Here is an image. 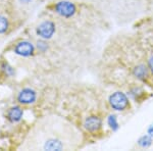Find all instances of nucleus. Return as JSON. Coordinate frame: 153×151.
Wrapping results in <instances>:
<instances>
[{
	"label": "nucleus",
	"instance_id": "nucleus-3",
	"mask_svg": "<svg viewBox=\"0 0 153 151\" xmlns=\"http://www.w3.org/2000/svg\"><path fill=\"white\" fill-rule=\"evenodd\" d=\"M55 31H56L55 24L52 21H49V19L43 21L36 28V34L41 39H44V40H49V39L52 38Z\"/></svg>",
	"mask_w": 153,
	"mask_h": 151
},
{
	"label": "nucleus",
	"instance_id": "nucleus-15",
	"mask_svg": "<svg viewBox=\"0 0 153 151\" xmlns=\"http://www.w3.org/2000/svg\"><path fill=\"white\" fill-rule=\"evenodd\" d=\"M148 68H149L150 73L153 75V54L148 59Z\"/></svg>",
	"mask_w": 153,
	"mask_h": 151
},
{
	"label": "nucleus",
	"instance_id": "nucleus-5",
	"mask_svg": "<svg viewBox=\"0 0 153 151\" xmlns=\"http://www.w3.org/2000/svg\"><path fill=\"white\" fill-rule=\"evenodd\" d=\"M16 100L19 104L23 105L33 104L37 100V93L35 90L31 88H24L19 92L18 96H16Z\"/></svg>",
	"mask_w": 153,
	"mask_h": 151
},
{
	"label": "nucleus",
	"instance_id": "nucleus-16",
	"mask_svg": "<svg viewBox=\"0 0 153 151\" xmlns=\"http://www.w3.org/2000/svg\"><path fill=\"white\" fill-rule=\"evenodd\" d=\"M19 3L22 4V5H29L30 3H32L33 0H18Z\"/></svg>",
	"mask_w": 153,
	"mask_h": 151
},
{
	"label": "nucleus",
	"instance_id": "nucleus-1",
	"mask_svg": "<svg viewBox=\"0 0 153 151\" xmlns=\"http://www.w3.org/2000/svg\"><path fill=\"white\" fill-rule=\"evenodd\" d=\"M108 102H109L110 107L115 111H125L130 106V101L128 96L120 91L112 93L109 96Z\"/></svg>",
	"mask_w": 153,
	"mask_h": 151
},
{
	"label": "nucleus",
	"instance_id": "nucleus-14",
	"mask_svg": "<svg viewBox=\"0 0 153 151\" xmlns=\"http://www.w3.org/2000/svg\"><path fill=\"white\" fill-rule=\"evenodd\" d=\"M47 40H44V39H41V40H39L38 42H37V49H38L39 52H46L48 49V44L47 42H46Z\"/></svg>",
	"mask_w": 153,
	"mask_h": 151
},
{
	"label": "nucleus",
	"instance_id": "nucleus-4",
	"mask_svg": "<svg viewBox=\"0 0 153 151\" xmlns=\"http://www.w3.org/2000/svg\"><path fill=\"white\" fill-rule=\"evenodd\" d=\"M13 52L19 56L22 57H30L33 56L35 52V46L31 43L30 41L23 40L19 41L16 44L13 48Z\"/></svg>",
	"mask_w": 153,
	"mask_h": 151
},
{
	"label": "nucleus",
	"instance_id": "nucleus-6",
	"mask_svg": "<svg viewBox=\"0 0 153 151\" xmlns=\"http://www.w3.org/2000/svg\"><path fill=\"white\" fill-rule=\"evenodd\" d=\"M84 127L90 133H96L102 128V120L96 115L88 116L84 122Z\"/></svg>",
	"mask_w": 153,
	"mask_h": 151
},
{
	"label": "nucleus",
	"instance_id": "nucleus-11",
	"mask_svg": "<svg viewBox=\"0 0 153 151\" xmlns=\"http://www.w3.org/2000/svg\"><path fill=\"white\" fill-rule=\"evenodd\" d=\"M152 144V137L150 135H144L138 140V145L142 148H148Z\"/></svg>",
	"mask_w": 153,
	"mask_h": 151
},
{
	"label": "nucleus",
	"instance_id": "nucleus-13",
	"mask_svg": "<svg viewBox=\"0 0 153 151\" xmlns=\"http://www.w3.org/2000/svg\"><path fill=\"white\" fill-rule=\"evenodd\" d=\"M8 19L4 16H0V35L6 33V31L8 30Z\"/></svg>",
	"mask_w": 153,
	"mask_h": 151
},
{
	"label": "nucleus",
	"instance_id": "nucleus-9",
	"mask_svg": "<svg viewBox=\"0 0 153 151\" xmlns=\"http://www.w3.org/2000/svg\"><path fill=\"white\" fill-rule=\"evenodd\" d=\"M133 75H134L138 80L146 81L149 77V68L145 64H138L133 70Z\"/></svg>",
	"mask_w": 153,
	"mask_h": 151
},
{
	"label": "nucleus",
	"instance_id": "nucleus-17",
	"mask_svg": "<svg viewBox=\"0 0 153 151\" xmlns=\"http://www.w3.org/2000/svg\"><path fill=\"white\" fill-rule=\"evenodd\" d=\"M147 133H148V135H150V136H151V137L153 138V125H151L149 128H148Z\"/></svg>",
	"mask_w": 153,
	"mask_h": 151
},
{
	"label": "nucleus",
	"instance_id": "nucleus-7",
	"mask_svg": "<svg viewBox=\"0 0 153 151\" xmlns=\"http://www.w3.org/2000/svg\"><path fill=\"white\" fill-rule=\"evenodd\" d=\"M42 149L44 150H62L65 149V143L57 137H49L42 144Z\"/></svg>",
	"mask_w": 153,
	"mask_h": 151
},
{
	"label": "nucleus",
	"instance_id": "nucleus-10",
	"mask_svg": "<svg viewBox=\"0 0 153 151\" xmlns=\"http://www.w3.org/2000/svg\"><path fill=\"white\" fill-rule=\"evenodd\" d=\"M0 68H1L2 71H3L4 75L7 77H13L14 74H16L13 68H12L8 62H6V61H3V62L0 64Z\"/></svg>",
	"mask_w": 153,
	"mask_h": 151
},
{
	"label": "nucleus",
	"instance_id": "nucleus-2",
	"mask_svg": "<svg viewBox=\"0 0 153 151\" xmlns=\"http://www.w3.org/2000/svg\"><path fill=\"white\" fill-rule=\"evenodd\" d=\"M54 11L58 14V16H62L65 19H71L73 18L76 12V7L75 3L68 0H61L55 3L54 5Z\"/></svg>",
	"mask_w": 153,
	"mask_h": 151
},
{
	"label": "nucleus",
	"instance_id": "nucleus-8",
	"mask_svg": "<svg viewBox=\"0 0 153 151\" xmlns=\"http://www.w3.org/2000/svg\"><path fill=\"white\" fill-rule=\"evenodd\" d=\"M23 115H24V110L19 106H12L7 111L6 118L10 123H16L21 122L22 118H23Z\"/></svg>",
	"mask_w": 153,
	"mask_h": 151
},
{
	"label": "nucleus",
	"instance_id": "nucleus-12",
	"mask_svg": "<svg viewBox=\"0 0 153 151\" xmlns=\"http://www.w3.org/2000/svg\"><path fill=\"white\" fill-rule=\"evenodd\" d=\"M107 123L112 131H117V129L120 128V126H118V122H117V118L115 115H110L109 116H108Z\"/></svg>",
	"mask_w": 153,
	"mask_h": 151
}]
</instances>
